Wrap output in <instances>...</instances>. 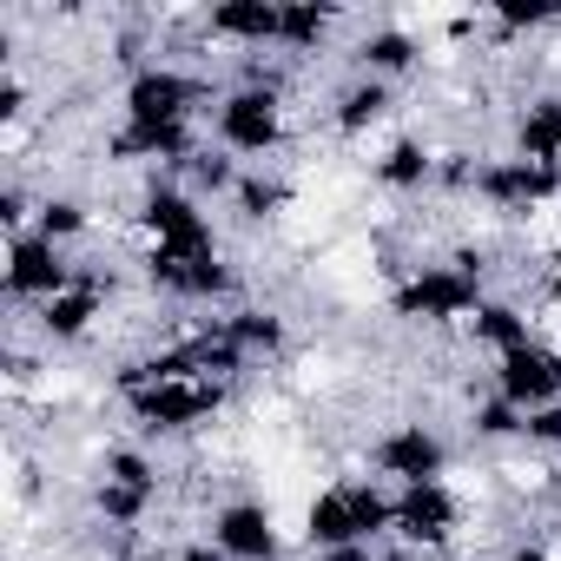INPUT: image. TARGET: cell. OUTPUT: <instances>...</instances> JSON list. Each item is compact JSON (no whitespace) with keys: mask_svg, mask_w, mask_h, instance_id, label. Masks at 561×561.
Returning <instances> with one entry per match:
<instances>
[{"mask_svg":"<svg viewBox=\"0 0 561 561\" xmlns=\"http://www.w3.org/2000/svg\"><path fill=\"white\" fill-rule=\"evenodd\" d=\"M390 502H397V489H383L377 476H331V482L311 489V502L298 515V541L311 554L383 541L390 535Z\"/></svg>","mask_w":561,"mask_h":561,"instance_id":"1","label":"cell"},{"mask_svg":"<svg viewBox=\"0 0 561 561\" xmlns=\"http://www.w3.org/2000/svg\"><path fill=\"white\" fill-rule=\"evenodd\" d=\"M211 146L238 165H271L291 146V93L285 87H218Z\"/></svg>","mask_w":561,"mask_h":561,"instance_id":"2","label":"cell"},{"mask_svg":"<svg viewBox=\"0 0 561 561\" xmlns=\"http://www.w3.org/2000/svg\"><path fill=\"white\" fill-rule=\"evenodd\" d=\"M489 298V277L449 264V257H423L410 271H397L390 285V318L416 324V331H456L476 318V305Z\"/></svg>","mask_w":561,"mask_h":561,"instance_id":"3","label":"cell"},{"mask_svg":"<svg viewBox=\"0 0 561 561\" xmlns=\"http://www.w3.org/2000/svg\"><path fill=\"white\" fill-rule=\"evenodd\" d=\"M165 495V469L146 443H119L93 462V522L113 535H139Z\"/></svg>","mask_w":561,"mask_h":561,"instance_id":"4","label":"cell"},{"mask_svg":"<svg viewBox=\"0 0 561 561\" xmlns=\"http://www.w3.org/2000/svg\"><path fill=\"white\" fill-rule=\"evenodd\" d=\"M133 225L146 238V251H172V257H211L218 251V218L185 179H146Z\"/></svg>","mask_w":561,"mask_h":561,"instance_id":"5","label":"cell"},{"mask_svg":"<svg viewBox=\"0 0 561 561\" xmlns=\"http://www.w3.org/2000/svg\"><path fill=\"white\" fill-rule=\"evenodd\" d=\"M119 410L139 443H179V436L211 430L231 410V383H146V390L119 397Z\"/></svg>","mask_w":561,"mask_h":561,"instance_id":"6","label":"cell"},{"mask_svg":"<svg viewBox=\"0 0 561 561\" xmlns=\"http://www.w3.org/2000/svg\"><path fill=\"white\" fill-rule=\"evenodd\" d=\"M211 106H218L211 80L179 60H146L119 87V119H133V126H198V113H211Z\"/></svg>","mask_w":561,"mask_h":561,"instance_id":"7","label":"cell"},{"mask_svg":"<svg viewBox=\"0 0 561 561\" xmlns=\"http://www.w3.org/2000/svg\"><path fill=\"white\" fill-rule=\"evenodd\" d=\"M139 277H146V291L165 298V305H192V311H231L238 291H244V277L225 251L211 257H172V251H146L139 257Z\"/></svg>","mask_w":561,"mask_h":561,"instance_id":"8","label":"cell"},{"mask_svg":"<svg viewBox=\"0 0 561 561\" xmlns=\"http://www.w3.org/2000/svg\"><path fill=\"white\" fill-rule=\"evenodd\" d=\"M370 476L383 489H423V482H449V436L423 416H403L390 430L370 436Z\"/></svg>","mask_w":561,"mask_h":561,"instance_id":"9","label":"cell"},{"mask_svg":"<svg viewBox=\"0 0 561 561\" xmlns=\"http://www.w3.org/2000/svg\"><path fill=\"white\" fill-rule=\"evenodd\" d=\"M554 198H561V165H535L522 152H482V172H476V205L482 211L522 225Z\"/></svg>","mask_w":561,"mask_h":561,"instance_id":"10","label":"cell"},{"mask_svg":"<svg viewBox=\"0 0 561 561\" xmlns=\"http://www.w3.org/2000/svg\"><path fill=\"white\" fill-rule=\"evenodd\" d=\"M469 522V502L449 489V482H423V489H397L390 502V535L410 548V554H449L456 535Z\"/></svg>","mask_w":561,"mask_h":561,"instance_id":"11","label":"cell"},{"mask_svg":"<svg viewBox=\"0 0 561 561\" xmlns=\"http://www.w3.org/2000/svg\"><path fill=\"white\" fill-rule=\"evenodd\" d=\"M80 277V264L54 244V238H41V231H21V238H8V264H0V291H8V305L14 311H41L47 298H60L67 285Z\"/></svg>","mask_w":561,"mask_h":561,"instance_id":"12","label":"cell"},{"mask_svg":"<svg viewBox=\"0 0 561 561\" xmlns=\"http://www.w3.org/2000/svg\"><path fill=\"white\" fill-rule=\"evenodd\" d=\"M211 139L198 133V126H133V119H119L113 133H106V159L113 165H133V172H152V179H185V165L205 152Z\"/></svg>","mask_w":561,"mask_h":561,"instance_id":"13","label":"cell"},{"mask_svg":"<svg viewBox=\"0 0 561 561\" xmlns=\"http://www.w3.org/2000/svg\"><path fill=\"white\" fill-rule=\"evenodd\" d=\"M198 535H211L231 561H285V554H291L285 528H277V508L257 502V495H231V502H218V508L205 515Z\"/></svg>","mask_w":561,"mask_h":561,"instance_id":"14","label":"cell"},{"mask_svg":"<svg viewBox=\"0 0 561 561\" xmlns=\"http://www.w3.org/2000/svg\"><path fill=\"white\" fill-rule=\"evenodd\" d=\"M106 305H113V277H100V271L80 264L73 285L34 311V331H41L47 351H73V344H87V337L106 324Z\"/></svg>","mask_w":561,"mask_h":561,"instance_id":"15","label":"cell"},{"mask_svg":"<svg viewBox=\"0 0 561 561\" xmlns=\"http://www.w3.org/2000/svg\"><path fill=\"white\" fill-rule=\"evenodd\" d=\"M205 41L244 54V60H264L277 54V41H285V0H211V8L198 14Z\"/></svg>","mask_w":561,"mask_h":561,"instance_id":"16","label":"cell"},{"mask_svg":"<svg viewBox=\"0 0 561 561\" xmlns=\"http://www.w3.org/2000/svg\"><path fill=\"white\" fill-rule=\"evenodd\" d=\"M489 390H495V397H508L522 416H528V410H541V403H561V344L535 337V344H522V351L495 357V364H489Z\"/></svg>","mask_w":561,"mask_h":561,"instance_id":"17","label":"cell"},{"mask_svg":"<svg viewBox=\"0 0 561 561\" xmlns=\"http://www.w3.org/2000/svg\"><path fill=\"white\" fill-rule=\"evenodd\" d=\"M436 146L423 139V133H390L377 152H370V179H377V192H390V198H423V192H436Z\"/></svg>","mask_w":561,"mask_h":561,"instance_id":"18","label":"cell"},{"mask_svg":"<svg viewBox=\"0 0 561 561\" xmlns=\"http://www.w3.org/2000/svg\"><path fill=\"white\" fill-rule=\"evenodd\" d=\"M397 87H383V80H364V73H351L337 93H331V106H324V126L337 133V139H370V133H383L390 119H397Z\"/></svg>","mask_w":561,"mask_h":561,"instance_id":"19","label":"cell"},{"mask_svg":"<svg viewBox=\"0 0 561 561\" xmlns=\"http://www.w3.org/2000/svg\"><path fill=\"white\" fill-rule=\"evenodd\" d=\"M416 67H423V41H416L403 21H377V27H364L357 47H351V73L383 80V87H403Z\"/></svg>","mask_w":561,"mask_h":561,"instance_id":"20","label":"cell"},{"mask_svg":"<svg viewBox=\"0 0 561 561\" xmlns=\"http://www.w3.org/2000/svg\"><path fill=\"white\" fill-rule=\"evenodd\" d=\"M218 331L251 357V364H277L291 351V318L277 311V305H231V311H218Z\"/></svg>","mask_w":561,"mask_h":561,"instance_id":"21","label":"cell"},{"mask_svg":"<svg viewBox=\"0 0 561 561\" xmlns=\"http://www.w3.org/2000/svg\"><path fill=\"white\" fill-rule=\"evenodd\" d=\"M462 331H469V344H476V351H489V364L541 337V331H535V318H528V305H522V298H495V291L476 305V318H469Z\"/></svg>","mask_w":561,"mask_h":561,"instance_id":"22","label":"cell"},{"mask_svg":"<svg viewBox=\"0 0 561 561\" xmlns=\"http://www.w3.org/2000/svg\"><path fill=\"white\" fill-rule=\"evenodd\" d=\"M225 211H231L244 231H264V225H277V218L291 211V179L277 172V165H244V179L231 185Z\"/></svg>","mask_w":561,"mask_h":561,"instance_id":"23","label":"cell"},{"mask_svg":"<svg viewBox=\"0 0 561 561\" xmlns=\"http://www.w3.org/2000/svg\"><path fill=\"white\" fill-rule=\"evenodd\" d=\"M508 152H522L535 165H561V93L522 100V113L508 119Z\"/></svg>","mask_w":561,"mask_h":561,"instance_id":"24","label":"cell"},{"mask_svg":"<svg viewBox=\"0 0 561 561\" xmlns=\"http://www.w3.org/2000/svg\"><path fill=\"white\" fill-rule=\"evenodd\" d=\"M337 8H324V0H285V41H277V54H291V60H318L337 34Z\"/></svg>","mask_w":561,"mask_h":561,"instance_id":"25","label":"cell"},{"mask_svg":"<svg viewBox=\"0 0 561 561\" xmlns=\"http://www.w3.org/2000/svg\"><path fill=\"white\" fill-rule=\"evenodd\" d=\"M34 231H41V238H54L60 251H73V244L93 231V205H87V198H73V192H47V198H41V211H34Z\"/></svg>","mask_w":561,"mask_h":561,"instance_id":"26","label":"cell"},{"mask_svg":"<svg viewBox=\"0 0 561 561\" xmlns=\"http://www.w3.org/2000/svg\"><path fill=\"white\" fill-rule=\"evenodd\" d=\"M522 430H528V416H522L508 397L489 390V397L469 403V436H476V443H522Z\"/></svg>","mask_w":561,"mask_h":561,"instance_id":"27","label":"cell"},{"mask_svg":"<svg viewBox=\"0 0 561 561\" xmlns=\"http://www.w3.org/2000/svg\"><path fill=\"white\" fill-rule=\"evenodd\" d=\"M238 179H244V165H238L231 152H218V146H205V152L185 165V185H192L205 205H211V198H231V185H238Z\"/></svg>","mask_w":561,"mask_h":561,"instance_id":"28","label":"cell"},{"mask_svg":"<svg viewBox=\"0 0 561 561\" xmlns=\"http://www.w3.org/2000/svg\"><path fill=\"white\" fill-rule=\"evenodd\" d=\"M172 554H179V561H231L211 535H192V541H185V548H172Z\"/></svg>","mask_w":561,"mask_h":561,"instance_id":"29","label":"cell"},{"mask_svg":"<svg viewBox=\"0 0 561 561\" xmlns=\"http://www.w3.org/2000/svg\"><path fill=\"white\" fill-rule=\"evenodd\" d=\"M106 561H179L172 548H152V541H133V548H113Z\"/></svg>","mask_w":561,"mask_h":561,"instance_id":"30","label":"cell"},{"mask_svg":"<svg viewBox=\"0 0 561 561\" xmlns=\"http://www.w3.org/2000/svg\"><path fill=\"white\" fill-rule=\"evenodd\" d=\"M541 298H548V311L561 318V264H541Z\"/></svg>","mask_w":561,"mask_h":561,"instance_id":"31","label":"cell"},{"mask_svg":"<svg viewBox=\"0 0 561 561\" xmlns=\"http://www.w3.org/2000/svg\"><path fill=\"white\" fill-rule=\"evenodd\" d=\"M318 561H383V548L364 541V548H331V554H318Z\"/></svg>","mask_w":561,"mask_h":561,"instance_id":"32","label":"cell"},{"mask_svg":"<svg viewBox=\"0 0 561 561\" xmlns=\"http://www.w3.org/2000/svg\"><path fill=\"white\" fill-rule=\"evenodd\" d=\"M410 561H449V554H410Z\"/></svg>","mask_w":561,"mask_h":561,"instance_id":"33","label":"cell"}]
</instances>
